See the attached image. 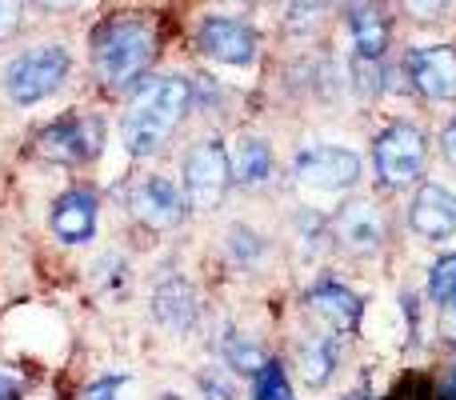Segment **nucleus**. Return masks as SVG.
<instances>
[{
  "instance_id": "1",
  "label": "nucleus",
  "mask_w": 456,
  "mask_h": 400,
  "mask_svg": "<svg viewBox=\"0 0 456 400\" xmlns=\"http://www.w3.org/2000/svg\"><path fill=\"white\" fill-rule=\"evenodd\" d=\"M189 104H192V88L184 77H149L128 101L125 125H120L128 152L133 157H152L160 144H168V136L184 120Z\"/></svg>"
},
{
  "instance_id": "2",
  "label": "nucleus",
  "mask_w": 456,
  "mask_h": 400,
  "mask_svg": "<svg viewBox=\"0 0 456 400\" xmlns=\"http://www.w3.org/2000/svg\"><path fill=\"white\" fill-rule=\"evenodd\" d=\"M152 24L141 16H112L109 24H101L93 45V61L96 72L109 88H125L133 80L144 77L152 61Z\"/></svg>"
},
{
  "instance_id": "3",
  "label": "nucleus",
  "mask_w": 456,
  "mask_h": 400,
  "mask_svg": "<svg viewBox=\"0 0 456 400\" xmlns=\"http://www.w3.org/2000/svg\"><path fill=\"white\" fill-rule=\"evenodd\" d=\"M69 53L61 45H37L4 69V93L12 104H37L53 96L69 77Z\"/></svg>"
},
{
  "instance_id": "4",
  "label": "nucleus",
  "mask_w": 456,
  "mask_h": 400,
  "mask_svg": "<svg viewBox=\"0 0 456 400\" xmlns=\"http://www.w3.org/2000/svg\"><path fill=\"white\" fill-rule=\"evenodd\" d=\"M372 157H377V173L388 189H404V184H417L425 176L428 165V141L420 128L412 125H388L385 133L372 144Z\"/></svg>"
},
{
  "instance_id": "5",
  "label": "nucleus",
  "mask_w": 456,
  "mask_h": 400,
  "mask_svg": "<svg viewBox=\"0 0 456 400\" xmlns=\"http://www.w3.org/2000/svg\"><path fill=\"white\" fill-rule=\"evenodd\" d=\"M228 184H232V160H228L221 141H200L184 157V200L189 208L208 212L224 200Z\"/></svg>"
},
{
  "instance_id": "6",
  "label": "nucleus",
  "mask_w": 456,
  "mask_h": 400,
  "mask_svg": "<svg viewBox=\"0 0 456 400\" xmlns=\"http://www.w3.org/2000/svg\"><path fill=\"white\" fill-rule=\"evenodd\" d=\"M292 176L308 192H345L361 181V157L340 144H313V149L297 152Z\"/></svg>"
},
{
  "instance_id": "7",
  "label": "nucleus",
  "mask_w": 456,
  "mask_h": 400,
  "mask_svg": "<svg viewBox=\"0 0 456 400\" xmlns=\"http://www.w3.org/2000/svg\"><path fill=\"white\" fill-rule=\"evenodd\" d=\"M37 149L56 165H85V160L101 157L104 125L101 117H64L37 136Z\"/></svg>"
},
{
  "instance_id": "8",
  "label": "nucleus",
  "mask_w": 456,
  "mask_h": 400,
  "mask_svg": "<svg viewBox=\"0 0 456 400\" xmlns=\"http://www.w3.org/2000/svg\"><path fill=\"white\" fill-rule=\"evenodd\" d=\"M197 48L221 64L248 69L256 61V32L244 20H232V16H208L197 29Z\"/></svg>"
},
{
  "instance_id": "9",
  "label": "nucleus",
  "mask_w": 456,
  "mask_h": 400,
  "mask_svg": "<svg viewBox=\"0 0 456 400\" xmlns=\"http://www.w3.org/2000/svg\"><path fill=\"white\" fill-rule=\"evenodd\" d=\"M404 69L428 101H456V48L420 45L404 56Z\"/></svg>"
},
{
  "instance_id": "10",
  "label": "nucleus",
  "mask_w": 456,
  "mask_h": 400,
  "mask_svg": "<svg viewBox=\"0 0 456 400\" xmlns=\"http://www.w3.org/2000/svg\"><path fill=\"white\" fill-rule=\"evenodd\" d=\"M409 224L425 241H449L456 236V192L444 184H420V192L412 197Z\"/></svg>"
},
{
  "instance_id": "11",
  "label": "nucleus",
  "mask_w": 456,
  "mask_h": 400,
  "mask_svg": "<svg viewBox=\"0 0 456 400\" xmlns=\"http://www.w3.org/2000/svg\"><path fill=\"white\" fill-rule=\"evenodd\" d=\"M337 241L356 257H372L385 244V220L369 200H353L337 216Z\"/></svg>"
},
{
  "instance_id": "12",
  "label": "nucleus",
  "mask_w": 456,
  "mask_h": 400,
  "mask_svg": "<svg viewBox=\"0 0 456 400\" xmlns=\"http://www.w3.org/2000/svg\"><path fill=\"white\" fill-rule=\"evenodd\" d=\"M133 212L149 228H173L184 212V200L173 181H165V176H144L133 189Z\"/></svg>"
},
{
  "instance_id": "13",
  "label": "nucleus",
  "mask_w": 456,
  "mask_h": 400,
  "mask_svg": "<svg viewBox=\"0 0 456 400\" xmlns=\"http://www.w3.org/2000/svg\"><path fill=\"white\" fill-rule=\"evenodd\" d=\"M152 316L165 324L168 332H189L197 324V292L189 281L168 276L157 292H152Z\"/></svg>"
},
{
  "instance_id": "14",
  "label": "nucleus",
  "mask_w": 456,
  "mask_h": 400,
  "mask_svg": "<svg viewBox=\"0 0 456 400\" xmlns=\"http://www.w3.org/2000/svg\"><path fill=\"white\" fill-rule=\"evenodd\" d=\"M96 228V197L93 192H64L53 204V233L64 244H85Z\"/></svg>"
},
{
  "instance_id": "15",
  "label": "nucleus",
  "mask_w": 456,
  "mask_h": 400,
  "mask_svg": "<svg viewBox=\"0 0 456 400\" xmlns=\"http://www.w3.org/2000/svg\"><path fill=\"white\" fill-rule=\"evenodd\" d=\"M308 305H313V313L321 316L332 332H353L356 324H361V300L337 281L316 284V289L308 292Z\"/></svg>"
},
{
  "instance_id": "16",
  "label": "nucleus",
  "mask_w": 456,
  "mask_h": 400,
  "mask_svg": "<svg viewBox=\"0 0 456 400\" xmlns=\"http://www.w3.org/2000/svg\"><path fill=\"white\" fill-rule=\"evenodd\" d=\"M353 45L356 56H369V61H380L388 48V16L377 0H361L353 8Z\"/></svg>"
},
{
  "instance_id": "17",
  "label": "nucleus",
  "mask_w": 456,
  "mask_h": 400,
  "mask_svg": "<svg viewBox=\"0 0 456 400\" xmlns=\"http://www.w3.org/2000/svg\"><path fill=\"white\" fill-rule=\"evenodd\" d=\"M297 369L308 388H324L337 369V340L332 337H308L297 345Z\"/></svg>"
},
{
  "instance_id": "18",
  "label": "nucleus",
  "mask_w": 456,
  "mask_h": 400,
  "mask_svg": "<svg viewBox=\"0 0 456 400\" xmlns=\"http://www.w3.org/2000/svg\"><path fill=\"white\" fill-rule=\"evenodd\" d=\"M228 160H232V181L244 184V189L265 184L268 173H273V152H268V144L260 141V136H240L236 152Z\"/></svg>"
},
{
  "instance_id": "19",
  "label": "nucleus",
  "mask_w": 456,
  "mask_h": 400,
  "mask_svg": "<svg viewBox=\"0 0 456 400\" xmlns=\"http://www.w3.org/2000/svg\"><path fill=\"white\" fill-rule=\"evenodd\" d=\"M221 348H224V361L232 364L236 372H252V377H256V372L268 364L265 361V348L252 345V340H244L240 332H232V329H228V337H224Z\"/></svg>"
},
{
  "instance_id": "20",
  "label": "nucleus",
  "mask_w": 456,
  "mask_h": 400,
  "mask_svg": "<svg viewBox=\"0 0 456 400\" xmlns=\"http://www.w3.org/2000/svg\"><path fill=\"white\" fill-rule=\"evenodd\" d=\"M329 16V0H289V32L305 37V32L321 29V20Z\"/></svg>"
},
{
  "instance_id": "21",
  "label": "nucleus",
  "mask_w": 456,
  "mask_h": 400,
  "mask_svg": "<svg viewBox=\"0 0 456 400\" xmlns=\"http://www.w3.org/2000/svg\"><path fill=\"white\" fill-rule=\"evenodd\" d=\"M456 292V257H444L433 265V273H428V297L436 300V305H444Z\"/></svg>"
},
{
  "instance_id": "22",
  "label": "nucleus",
  "mask_w": 456,
  "mask_h": 400,
  "mask_svg": "<svg viewBox=\"0 0 456 400\" xmlns=\"http://www.w3.org/2000/svg\"><path fill=\"white\" fill-rule=\"evenodd\" d=\"M256 400H292L289 393V377L281 364H265L256 372Z\"/></svg>"
},
{
  "instance_id": "23",
  "label": "nucleus",
  "mask_w": 456,
  "mask_h": 400,
  "mask_svg": "<svg viewBox=\"0 0 456 400\" xmlns=\"http://www.w3.org/2000/svg\"><path fill=\"white\" fill-rule=\"evenodd\" d=\"M228 249H232L236 260H252L260 252V241H256V233H248V228H232V236H228Z\"/></svg>"
},
{
  "instance_id": "24",
  "label": "nucleus",
  "mask_w": 456,
  "mask_h": 400,
  "mask_svg": "<svg viewBox=\"0 0 456 400\" xmlns=\"http://www.w3.org/2000/svg\"><path fill=\"white\" fill-rule=\"evenodd\" d=\"M20 16H24V0H0V40L20 29Z\"/></svg>"
},
{
  "instance_id": "25",
  "label": "nucleus",
  "mask_w": 456,
  "mask_h": 400,
  "mask_svg": "<svg viewBox=\"0 0 456 400\" xmlns=\"http://www.w3.org/2000/svg\"><path fill=\"white\" fill-rule=\"evenodd\" d=\"M200 388H205V400H232V385L224 377H216V372H205Z\"/></svg>"
},
{
  "instance_id": "26",
  "label": "nucleus",
  "mask_w": 456,
  "mask_h": 400,
  "mask_svg": "<svg viewBox=\"0 0 456 400\" xmlns=\"http://www.w3.org/2000/svg\"><path fill=\"white\" fill-rule=\"evenodd\" d=\"M404 8L412 16H420V20H436L444 12V0H404Z\"/></svg>"
},
{
  "instance_id": "27",
  "label": "nucleus",
  "mask_w": 456,
  "mask_h": 400,
  "mask_svg": "<svg viewBox=\"0 0 456 400\" xmlns=\"http://www.w3.org/2000/svg\"><path fill=\"white\" fill-rule=\"evenodd\" d=\"M441 329L449 332V340H456V292L441 305Z\"/></svg>"
},
{
  "instance_id": "28",
  "label": "nucleus",
  "mask_w": 456,
  "mask_h": 400,
  "mask_svg": "<svg viewBox=\"0 0 456 400\" xmlns=\"http://www.w3.org/2000/svg\"><path fill=\"white\" fill-rule=\"evenodd\" d=\"M20 396V385H16L12 377H4V372H0V400H16Z\"/></svg>"
},
{
  "instance_id": "29",
  "label": "nucleus",
  "mask_w": 456,
  "mask_h": 400,
  "mask_svg": "<svg viewBox=\"0 0 456 400\" xmlns=\"http://www.w3.org/2000/svg\"><path fill=\"white\" fill-rule=\"evenodd\" d=\"M444 152H449V160L456 165V120H452L449 128H444Z\"/></svg>"
},
{
  "instance_id": "30",
  "label": "nucleus",
  "mask_w": 456,
  "mask_h": 400,
  "mask_svg": "<svg viewBox=\"0 0 456 400\" xmlns=\"http://www.w3.org/2000/svg\"><path fill=\"white\" fill-rule=\"evenodd\" d=\"M40 4H53V8H61V4H77V0H40Z\"/></svg>"
},
{
  "instance_id": "31",
  "label": "nucleus",
  "mask_w": 456,
  "mask_h": 400,
  "mask_svg": "<svg viewBox=\"0 0 456 400\" xmlns=\"http://www.w3.org/2000/svg\"><path fill=\"white\" fill-rule=\"evenodd\" d=\"M444 396H449V400H456V380H452V385H449V393H444Z\"/></svg>"
},
{
  "instance_id": "32",
  "label": "nucleus",
  "mask_w": 456,
  "mask_h": 400,
  "mask_svg": "<svg viewBox=\"0 0 456 400\" xmlns=\"http://www.w3.org/2000/svg\"><path fill=\"white\" fill-rule=\"evenodd\" d=\"M228 4H248V0H228Z\"/></svg>"
},
{
  "instance_id": "33",
  "label": "nucleus",
  "mask_w": 456,
  "mask_h": 400,
  "mask_svg": "<svg viewBox=\"0 0 456 400\" xmlns=\"http://www.w3.org/2000/svg\"><path fill=\"white\" fill-rule=\"evenodd\" d=\"M348 400H364V396H348Z\"/></svg>"
}]
</instances>
